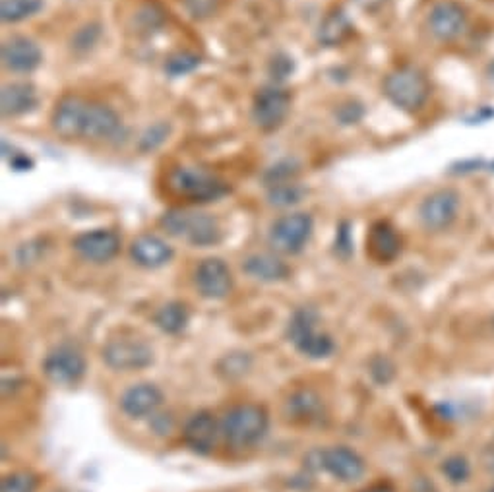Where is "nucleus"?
<instances>
[{
    "mask_svg": "<svg viewBox=\"0 0 494 492\" xmlns=\"http://www.w3.org/2000/svg\"><path fill=\"white\" fill-rule=\"evenodd\" d=\"M165 184H167V191L175 198H181V200L191 204L217 202L223 196H227L231 192L229 182L217 177L216 173L202 167L188 165L173 167L167 173Z\"/></svg>",
    "mask_w": 494,
    "mask_h": 492,
    "instance_id": "obj_1",
    "label": "nucleus"
},
{
    "mask_svg": "<svg viewBox=\"0 0 494 492\" xmlns=\"http://www.w3.org/2000/svg\"><path fill=\"white\" fill-rule=\"evenodd\" d=\"M159 227L169 237L181 239L196 249L216 246L223 239V229L217 217L206 212H192L184 208H171L159 217Z\"/></svg>",
    "mask_w": 494,
    "mask_h": 492,
    "instance_id": "obj_2",
    "label": "nucleus"
},
{
    "mask_svg": "<svg viewBox=\"0 0 494 492\" xmlns=\"http://www.w3.org/2000/svg\"><path fill=\"white\" fill-rule=\"evenodd\" d=\"M269 428V415L262 405H234L221 419V437L231 448H252L262 442Z\"/></svg>",
    "mask_w": 494,
    "mask_h": 492,
    "instance_id": "obj_3",
    "label": "nucleus"
},
{
    "mask_svg": "<svg viewBox=\"0 0 494 492\" xmlns=\"http://www.w3.org/2000/svg\"><path fill=\"white\" fill-rule=\"evenodd\" d=\"M384 96L390 99L397 109L405 113H417L430 98V81L427 74L417 66H397L384 78Z\"/></svg>",
    "mask_w": 494,
    "mask_h": 492,
    "instance_id": "obj_4",
    "label": "nucleus"
},
{
    "mask_svg": "<svg viewBox=\"0 0 494 492\" xmlns=\"http://www.w3.org/2000/svg\"><path fill=\"white\" fill-rule=\"evenodd\" d=\"M320 316L312 307H301L289 318L287 339L301 355L320 361L334 353L336 344L328 334L319 332Z\"/></svg>",
    "mask_w": 494,
    "mask_h": 492,
    "instance_id": "obj_5",
    "label": "nucleus"
},
{
    "mask_svg": "<svg viewBox=\"0 0 494 492\" xmlns=\"http://www.w3.org/2000/svg\"><path fill=\"white\" fill-rule=\"evenodd\" d=\"M314 231L311 214L295 212L277 217L268 233V242L277 254L295 256L304 250Z\"/></svg>",
    "mask_w": 494,
    "mask_h": 492,
    "instance_id": "obj_6",
    "label": "nucleus"
},
{
    "mask_svg": "<svg viewBox=\"0 0 494 492\" xmlns=\"http://www.w3.org/2000/svg\"><path fill=\"white\" fill-rule=\"evenodd\" d=\"M291 111V93L281 86H266L258 89L252 101V123L260 132H276L285 123Z\"/></svg>",
    "mask_w": 494,
    "mask_h": 492,
    "instance_id": "obj_7",
    "label": "nucleus"
},
{
    "mask_svg": "<svg viewBox=\"0 0 494 492\" xmlns=\"http://www.w3.org/2000/svg\"><path fill=\"white\" fill-rule=\"evenodd\" d=\"M86 359L72 344L53 347L43 359V372L55 386H74L86 374Z\"/></svg>",
    "mask_w": 494,
    "mask_h": 492,
    "instance_id": "obj_8",
    "label": "nucleus"
},
{
    "mask_svg": "<svg viewBox=\"0 0 494 492\" xmlns=\"http://www.w3.org/2000/svg\"><path fill=\"white\" fill-rule=\"evenodd\" d=\"M89 101L81 96L68 93L56 101L51 113V128L53 132L64 140V142H74V140H84V126L88 116Z\"/></svg>",
    "mask_w": 494,
    "mask_h": 492,
    "instance_id": "obj_9",
    "label": "nucleus"
},
{
    "mask_svg": "<svg viewBox=\"0 0 494 492\" xmlns=\"http://www.w3.org/2000/svg\"><path fill=\"white\" fill-rule=\"evenodd\" d=\"M105 365L113 370H140L154 362V349L142 339L116 337L101 351Z\"/></svg>",
    "mask_w": 494,
    "mask_h": 492,
    "instance_id": "obj_10",
    "label": "nucleus"
},
{
    "mask_svg": "<svg viewBox=\"0 0 494 492\" xmlns=\"http://www.w3.org/2000/svg\"><path fill=\"white\" fill-rule=\"evenodd\" d=\"M457 212H460V194L454 189H439L421 202L419 219L427 231L440 233L452 227Z\"/></svg>",
    "mask_w": 494,
    "mask_h": 492,
    "instance_id": "obj_11",
    "label": "nucleus"
},
{
    "mask_svg": "<svg viewBox=\"0 0 494 492\" xmlns=\"http://www.w3.org/2000/svg\"><path fill=\"white\" fill-rule=\"evenodd\" d=\"M0 61L4 70L14 74H31L43 63L41 47L26 35H12L0 47Z\"/></svg>",
    "mask_w": 494,
    "mask_h": 492,
    "instance_id": "obj_12",
    "label": "nucleus"
},
{
    "mask_svg": "<svg viewBox=\"0 0 494 492\" xmlns=\"http://www.w3.org/2000/svg\"><path fill=\"white\" fill-rule=\"evenodd\" d=\"M194 285L204 299L221 301L231 295L233 274L221 258H206L196 267Z\"/></svg>",
    "mask_w": 494,
    "mask_h": 492,
    "instance_id": "obj_13",
    "label": "nucleus"
},
{
    "mask_svg": "<svg viewBox=\"0 0 494 492\" xmlns=\"http://www.w3.org/2000/svg\"><path fill=\"white\" fill-rule=\"evenodd\" d=\"M319 463L326 473L341 483H357L362 479L367 465L361 455L347 446H329L319 452Z\"/></svg>",
    "mask_w": 494,
    "mask_h": 492,
    "instance_id": "obj_14",
    "label": "nucleus"
},
{
    "mask_svg": "<svg viewBox=\"0 0 494 492\" xmlns=\"http://www.w3.org/2000/svg\"><path fill=\"white\" fill-rule=\"evenodd\" d=\"M74 250L91 264H107L121 250V237L111 229H91L72 241Z\"/></svg>",
    "mask_w": 494,
    "mask_h": 492,
    "instance_id": "obj_15",
    "label": "nucleus"
},
{
    "mask_svg": "<svg viewBox=\"0 0 494 492\" xmlns=\"http://www.w3.org/2000/svg\"><path fill=\"white\" fill-rule=\"evenodd\" d=\"M221 437V420L209 411H198L186 420L183 428V440L188 448L198 455H209L216 450Z\"/></svg>",
    "mask_w": 494,
    "mask_h": 492,
    "instance_id": "obj_16",
    "label": "nucleus"
},
{
    "mask_svg": "<svg viewBox=\"0 0 494 492\" xmlns=\"http://www.w3.org/2000/svg\"><path fill=\"white\" fill-rule=\"evenodd\" d=\"M284 417L287 423L297 427L320 425L326 419L324 400L311 388L295 390L284 405Z\"/></svg>",
    "mask_w": 494,
    "mask_h": 492,
    "instance_id": "obj_17",
    "label": "nucleus"
},
{
    "mask_svg": "<svg viewBox=\"0 0 494 492\" xmlns=\"http://www.w3.org/2000/svg\"><path fill=\"white\" fill-rule=\"evenodd\" d=\"M427 26L439 41H454L464 33L467 26V14L454 0H442V3H437L430 8Z\"/></svg>",
    "mask_w": 494,
    "mask_h": 492,
    "instance_id": "obj_18",
    "label": "nucleus"
},
{
    "mask_svg": "<svg viewBox=\"0 0 494 492\" xmlns=\"http://www.w3.org/2000/svg\"><path fill=\"white\" fill-rule=\"evenodd\" d=\"M123 121L111 105L101 101H89L84 140L88 142H111L123 134Z\"/></svg>",
    "mask_w": 494,
    "mask_h": 492,
    "instance_id": "obj_19",
    "label": "nucleus"
},
{
    "mask_svg": "<svg viewBox=\"0 0 494 492\" xmlns=\"http://www.w3.org/2000/svg\"><path fill=\"white\" fill-rule=\"evenodd\" d=\"M163 403V394L156 384L140 382L121 395V409L131 419H146L158 413Z\"/></svg>",
    "mask_w": 494,
    "mask_h": 492,
    "instance_id": "obj_20",
    "label": "nucleus"
},
{
    "mask_svg": "<svg viewBox=\"0 0 494 492\" xmlns=\"http://www.w3.org/2000/svg\"><path fill=\"white\" fill-rule=\"evenodd\" d=\"M39 105L38 89L30 81H10L0 91V115L4 119H18V116L30 115Z\"/></svg>",
    "mask_w": 494,
    "mask_h": 492,
    "instance_id": "obj_21",
    "label": "nucleus"
},
{
    "mask_svg": "<svg viewBox=\"0 0 494 492\" xmlns=\"http://www.w3.org/2000/svg\"><path fill=\"white\" fill-rule=\"evenodd\" d=\"M367 254L379 264H392L402 254V237L388 221H376L367 235Z\"/></svg>",
    "mask_w": 494,
    "mask_h": 492,
    "instance_id": "obj_22",
    "label": "nucleus"
},
{
    "mask_svg": "<svg viewBox=\"0 0 494 492\" xmlns=\"http://www.w3.org/2000/svg\"><path fill=\"white\" fill-rule=\"evenodd\" d=\"M173 246L161 237L151 235V233H144V235L136 237L131 244L132 262L146 269H158L167 266L173 260Z\"/></svg>",
    "mask_w": 494,
    "mask_h": 492,
    "instance_id": "obj_23",
    "label": "nucleus"
},
{
    "mask_svg": "<svg viewBox=\"0 0 494 492\" xmlns=\"http://www.w3.org/2000/svg\"><path fill=\"white\" fill-rule=\"evenodd\" d=\"M243 272L256 281H262V284H279L291 276L289 266L277 254L269 252L251 254L243 262Z\"/></svg>",
    "mask_w": 494,
    "mask_h": 492,
    "instance_id": "obj_24",
    "label": "nucleus"
},
{
    "mask_svg": "<svg viewBox=\"0 0 494 492\" xmlns=\"http://www.w3.org/2000/svg\"><path fill=\"white\" fill-rule=\"evenodd\" d=\"M353 23L344 10H332L324 16L319 28V43L322 47H339L353 35Z\"/></svg>",
    "mask_w": 494,
    "mask_h": 492,
    "instance_id": "obj_25",
    "label": "nucleus"
},
{
    "mask_svg": "<svg viewBox=\"0 0 494 492\" xmlns=\"http://www.w3.org/2000/svg\"><path fill=\"white\" fill-rule=\"evenodd\" d=\"M188 320H191V312H188V307L179 301H173L163 304V307L156 312L154 322L159 327L163 334L176 335L184 332V327L188 326Z\"/></svg>",
    "mask_w": 494,
    "mask_h": 492,
    "instance_id": "obj_26",
    "label": "nucleus"
},
{
    "mask_svg": "<svg viewBox=\"0 0 494 492\" xmlns=\"http://www.w3.org/2000/svg\"><path fill=\"white\" fill-rule=\"evenodd\" d=\"M165 21H167V16L158 3H144L136 8L131 28L136 35H151L154 31H159Z\"/></svg>",
    "mask_w": 494,
    "mask_h": 492,
    "instance_id": "obj_27",
    "label": "nucleus"
},
{
    "mask_svg": "<svg viewBox=\"0 0 494 492\" xmlns=\"http://www.w3.org/2000/svg\"><path fill=\"white\" fill-rule=\"evenodd\" d=\"M45 0H0V20L4 23H18L39 14Z\"/></svg>",
    "mask_w": 494,
    "mask_h": 492,
    "instance_id": "obj_28",
    "label": "nucleus"
},
{
    "mask_svg": "<svg viewBox=\"0 0 494 492\" xmlns=\"http://www.w3.org/2000/svg\"><path fill=\"white\" fill-rule=\"evenodd\" d=\"M307 196V189L297 184L295 181L276 184L268 189V204L274 208H291L302 202V198Z\"/></svg>",
    "mask_w": 494,
    "mask_h": 492,
    "instance_id": "obj_29",
    "label": "nucleus"
},
{
    "mask_svg": "<svg viewBox=\"0 0 494 492\" xmlns=\"http://www.w3.org/2000/svg\"><path fill=\"white\" fill-rule=\"evenodd\" d=\"M299 173L301 163L297 159H279L262 173V182L269 189V186L295 181Z\"/></svg>",
    "mask_w": 494,
    "mask_h": 492,
    "instance_id": "obj_30",
    "label": "nucleus"
},
{
    "mask_svg": "<svg viewBox=\"0 0 494 492\" xmlns=\"http://www.w3.org/2000/svg\"><path fill=\"white\" fill-rule=\"evenodd\" d=\"M101 35H103L101 23L88 21L72 33V39H70V49H72L76 55H86L99 43Z\"/></svg>",
    "mask_w": 494,
    "mask_h": 492,
    "instance_id": "obj_31",
    "label": "nucleus"
},
{
    "mask_svg": "<svg viewBox=\"0 0 494 492\" xmlns=\"http://www.w3.org/2000/svg\"><path fill=\"white\" fill-rule=\"evenodd\" d=\"M171 132H173V124L169 121H158L154 124H149L138 140V149L142 151V154H151V151H156L158 148H161L165 142H167Z\"/></svg>",
    "mask_w": 494,
    "mask_h": 492,
    "instance_id": "obj_32",
    "label": "nucleus"
},
{
    "mask_svg": "<svg viewBox=\"0 0 494 492\" xmlns=\"http://www.w3.org/2000/svg\"><path fill=\"white\" fill-rule=\"evenodd\" d=\"M202 63V58H200L196 53L191 51H176L173 53L167 61H165V72L171 78H181L194 72V70Z\"/></svg>",
    "mask_w": 494,
    "mask_h": 492,
    "instance_id": "obj_33",
    "label": "nucleus"
},
{
    "mask_svg": "<svg viewBox=\"0 0 494 492\" xmlns=\"http://www.w3.org/2000/svg\"><path fill=\"white\" fill-rule=\"evenodd\" d=\"M39 487L38 475L30 471H16L10 473L0 483V492H35Z\"/></svg>",
    "mask_w": 494,
    "mask_h": 492,
    "instance_id": "obj_34",
    "label": "nucleus"
},
{
    "mask_svg": "<svg viewBox=\"0 0 494 492\" xmlns=\"http://www.w3.org/2000/svg\"><path fill=\"white\" fill-rule=\"evenodd\" d=\"M442 473L450 483L462 485L472 475V465H469L464 455H450V458L442 462Z\"/></svg>",
    "mask_w": 494,
    "mask_h": 492,
    "instance_id": "obj_35",
    "label": "nucleus"
},
{
    "mask_svg": "<svg viewBox=\"0 0 494 492\" xmlns=\"http://www.w3.org/2000/svg\"><path fill=\"white\" fill-rule=\"evenodd\" d=\"M221 3L223 0H181V6L192 20L202 21L217 14Z\"/></svg>",
    "mask_w": 494,
    "mask_h": 492,
    "instance_id": "obj_36",
    "label": "nucleus"
},
{
    "mask_svg": "<svg viewBox=\"0 0 494 492\" xmlns=\"http://www.w3.org/2000/svg\"><path fill=\"white\" fill-rule=\"evenodd\" d=\"M268 72L272 76L276 86L284 84V81L295 72V61H293V56H289L287 53H276L268 64Z\"/></svg>",
    "mask_w": 494,
    "mask_h": 492,
    "instance_id": "obj_37",
    "label": "nucleus"
},
{
    "mask_svg": "<svg viewBox=\"0 0 494 492\" xmlns=\"http://www.w3.org/2000/svg\"><path fill=\"white\" fill-rule=\"evenodd\" d=\"M251 369V357L246 353H231L219 362V372L227 378H239Z\"/></svg>",
    "mask_w": 494,
    "mask_h": 492,
    "instance_id": "obj_38",
    "label": "nucleus"
},
{
    "mask_svg": "<svg viewBox=\"0 0 494 492\" xmlns=\"http://www.w3.org/2000/svg\"><path fill=\"white\" fill-rule=\"evenodd\" d=\"M362 116H364L362 103H359L355 99H347L341 105H337V109H336V121L341 126L357 124V123H361Z\"/></svg>",
    "mask_w": 494,
    "mask_h": 492,
    "instance_id": "obj_39",
    "label": "nucleus"
},
{
    "mask_svg": "<svg viewBox=\"0 0 494 492\" xmlns=\"http://www.w3.org/2000/svg\"><path fill=\"white\" fill-rule=\"evenodd\" d=\"M334 250L339 258H344V260H347V258L353 254V237H351V224H349V221H341V224L337 225Z\"/></svg>",
    "mask_w": 494,
    "mask_h": 492,
    "instance_id": "obj_40",
    "label": "nucleus"
},
{
    "mask_svg": "<svg viewBox=\"0 0 494 492\" xmlns=\"http://www.w3.org/2000/svg\"><path fill=\"white\" fill-rule=\"evenodd\" d=\"M370 374L380 384H388L394 377V365L386 357H376L370 362Z\"/></svg>",
    "mask_w": 494,
    "mask_h": 492,
    "instance_id": "obj_41",
    "label": "nucleus"
},
{
    "mask_svg": "<svg viewBox=\"0 0 494 492\" xmlns=\"http://www.w3.org/2000/svg\"><path fill=\"white\" fill-rule=\"evenodd\" d=\"M8 159V165L12 171H18V173H23V171H31L33 169V159L30 156L23 154V151H18V149H12L10 154L4 156Z\"/></svg>",
    "mask_w": 494,
    "mask_h": 492,
    "instance_id": "obj_42",
    "label": "nucleus"
},
{
    "mask_svg": "<svg viewBox=\"0 0 494 492\" xmlns=\"http://www.w3.org/2000/svg\"><path fill=\"white\" fill-rule=\"evenodd\" d=\"M149 425H151V428L156 430V435L169 437L173 427H175V419L169 413H154V415H151Z\"/></svg>",
    "mask_w": 494,
    "mask_h": 492,
    "instance_id": "obj_43",
    "label": "nucleus"
},
{
    "mask_svg": "<svg viewBox=\"0 0 494 492\" xmlns=\"http://www.w3.org/2000/svg\"><path fill=\"white\" fill-rule=\"evenodd\" d=\"M386 3H388V0H355V4L361 6L362 10H367V12L380 10Z\"/></svg>",
    "mask_w": 494,
    "mask_h": 492,
    "instance_id": "obj_44",
    "label": "nucleus"
},
{
    "mask_svg": "<svg viewBox=\"0 0 494 492\" xmlns=\"http://www.w3.org/2000/svg\"><path fill=\"white\" fill-rule=\"evenodd\" d=\"M483 462L487 465V470L494 471V437H492V440L489 442V446L483 452Z\"/></svg>",
    "mask_w": 494,
    "mask_h": 492,
    "instance_id": "obj_45",
    "label": "nucleus"
},
{
    "mask_svg": "<svg viewBox=\"0 0 494 492\" xmlns=\"http://www.w3.org/2000/svg\"><path fill=\"white\" fill-rule=\"evenodd\" d=\"M364 492H394L388 485H374L370 488H367Z\"/></svg>",
    "mask_w": 494,
    "mask_h": 492,
    "instance_id": "obj_46",
    "label": "nucleus"
},
{
    "mask_svg": "<svg viewBox=\"0 0 494 492\" xmlns=\"http://www.w3.org/2000/svg\"><path fill=\"white\" fill-rule=\"evenodd\" d=\"M487 74H489V78L494 81V63H490L489 64V70H487Z\"/></svg>",
    "mask_w": 494,
    "mask_h": 492,
    "instance_id": "obj_47",
    "label": "nucleus"
},
{
    "mask_svg": "<svg viewBox=\"0 0 494 492\" xmlns=\"http://www.w3.org/2000/svg\"><path fill=\"white\" fill-rule=\"evenodd\" d=\"M489 492H494V488H492V490H489Z\"/></svg>",
    "mask_w": 494,
    "mask_h": 492,
    "instance_id": "obj_48",
    "label": "nucleus"
}]
</instances>
